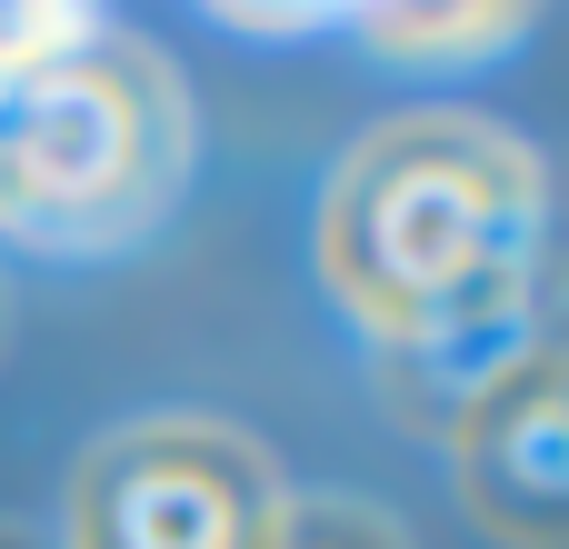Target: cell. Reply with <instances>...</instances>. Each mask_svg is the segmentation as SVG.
Returning <instances> with one entry per match:
<instances>
[{
  "label": "cell",
  "instance_id": "obj_1",
  "mask_svg": "<svg viewBox=\"0 0 569 549\" xmlns=\"http://www.w3.org/2000/svg\"><path fill=\"white\" fill-rule=\"evenodd\" d=\"M330 290L380 330H440L530 290L540 260V160L490 120H390L350 150L320 220Z\"/></svg>",
  "mask_w": 569,
  "mask_h": 549
},
{
  "label": "cell",
  "instance_id": "obj_2",
  "mask_svg": "<svg viewBox=\"0 0 569 549\" xmlns=\"http://www.w3.org/2000/svg\"><path fill=\"white\" fill-rule=\"evenodd\" d=\"M180 170V100L150 50L100 40L0 90V220L30 240H110Z\"/></svg>",
  "mask_w": 569,
  "mask_h": 549
},
{
  "label": "cell",
  "instance_id": "obj_3",
  "mask_svg": "<svg viewBox=\"0 0 569 549\" xmlns=\"http://www.w3.org/2000/svg\"><path fill=\"white\" fill-rule=\"evenodd\" d=\"M70 549H270L280 480L220 420H130L70 470Z\"/></svg>",
  "mask_w": 569,
  "mask_h": 549
},
{
  "label": "cell",
  "instance_id": "obj_4",
  "mask_svg": "<svg viewBox=\"0 0 569 549\" xmlns=\"http://www.w3.org/2000/svg\"><path fill=\"white\" fill-rule=\"evenodd\" d=\"M450 480H460V510L510 549L569 540V370L550 340L450 420Z\"/></svg>",
  "mask_w": 569,
  "mask_h": 549
},
{
  "label": "cell",
  "instance_id": "obj_5",
  "mask_svg": "<svg viewBox=\"0 0 569 549\" xmlns=\"http://www.w3.org/2000/svg\"><path fill=\"white\" fill-rule=\"evenodd\" d=\"M270 549H400V530L350 510V500H300V510H280Z\"/></svg>",
  "mask_w": 569,
  "mask_h": 549
},
{
  "label": "cell",
  "instance_id": "obj_6",
  "mask_svg": "<svg viewBox=\"0 0 569 549\" xmlns=\"http://www.w3.org/2000/svg\"><path fill=\"white\" fill-rule=\"evenodd\" d=\"M0 549H50V540H30V530H0Z\"/></svg>",
  "mask_w": 569,
  "mask_h": 549
}]
</instances>
